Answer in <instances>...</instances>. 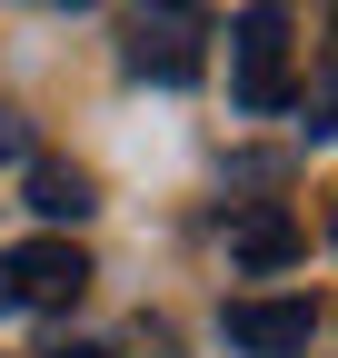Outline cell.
I'll list each match as a JSON object with an SVG mask.
<instances>
[{
    "label": "cell",
    "instance_id": "6da1fadb",
    "mask_svg": "<svg viewBox=\"0 0 338 358\" xmlns=\"http://www.w3.org/2000/svg\"><path fill=\"white\" fill-rule=\"evenodd\" d=\"M229 100L259 110V120L288 100V10L279 0H259V10L229 20Z\"/></svg>",
    "mask_w": 338,
    "mask_h": 358
},
{
    "label": "cell",
    "instance_id": "8fae6325",
    "mask_svg": "<svg viewBox=\"0 0 338 358\" xmlns=\"http://www.w3.org/2000/svg\"><path fill=\"white\" fill-rule=\"evenodd\" d=\"M70 10H80V0H70Z\"/></svg>",
    "mask_w": 338,
    "mask_h": 358
},
{
    "label": "cell",
    "instance_id": "52a82bcc",
    "mask_svg": "<svg viewBox=\"0 0 338 358\" xmlns=\"http://www.w3.org/2000/svg\"><path fill=\"white\" fill-rule=\"evenodd\" d=\"M309 129H338V60H328V80H318V100H309Z\"/></svg>",
    "mask_w": 338,
    "mask_h": 358
},
{
    "label": "cell",
    "instance_id": "5b68a950",
    "mask_svg": "<svg viewBox=\"0 0 338 358\" xmlns=\"http://www.w3.org/2000/svg\"><path fill=\"white\" fill-rule=\"evenodd\" d=\"M299 249H309V239H299V219H288L279 199H249V209L229 219V259H239V268H259V279H269V268H288Z\"/></svg>",
    "mask_w": 338,
    "mask_h": 358
},
{
    "label": "cell",
    "instance_id": "ba28073f",
    "mask_svg": "<svg viewBox=\"0 0 338 358\" xmlns=\"http://www.w3.org/2000/svg\"><path fill=\"white\" fill-rule=\"evenodd\" d=\"M20 150H30V140H20V120L0 110V159H20Z\"/></svg>",
    "mask_w": 338,
    "mask_h": 358
},
{
    "label": "cell",
    "instance_id": "30bf717a",
    "mask_svg": "<svg viewBox=\"0 0 338 358\" xmlns=\"http://www.w3.org/2000/svg\"><path fill=\"white\" fill-rule=\"evenodd\" d=\"M328 239H338V219H328Z\"/></svg>",
    "mask_w": 338,
    "mask_h": 358
},
{
    "label": "cell",
    "instance_id": "7a4b0ae2",
    "mask_svg": "<svg viewBox=\"0 0 338 358\" xmlns=\"http://www.w3.org/2000/svg\"><path fill=\"white\" fill-rule=\"evenodd\" d=\"M199 40H209V10H199V0H140V10H130V70L189 90L199 60H209Z\"/></svg>",
    "mask_w": 338,
    "mask_h": 358
},
{
    "label": "cell",
    "instance_id": "9c48e42d",
    "mask_svg": "<svg viewBox=\"0 0 338 358\" xmlns=\"http://www.w3.org/2000/svg\"><path fill=\"white\" fill-rule=\"evenodd\" d=\"M0 308H20V289H10V268H0Z\"/></svg>",
    "mask_w": 338,
    "mask_h": 358
},
{
    "label": "cell",
    "instance_id": "8992f818",
    "mask_svg": "<svg viewBox=\"0 0 338 358\" xmlns=\"http://www.w3.org/2000/svg\"><path fill=\"white\" fill-rule=\"evenodd\" d=\"M30 209L40 219H90V189H80L70 169H30Z\"/></svg>",
    "mask_w": 338,
    "mask_h": 358
},
{
    "label": "cell",
    "instance_id": "3957f363",
    "mask_svg": "<svg viewBox=\"0 0 338 358\" xmlns=\"http://www.w3.org/2000/svg\"><path fill=\"white\" fill-rule=\"evenodd\" d=\"M0 268H10L20 308H70L80 289H90V259H80V239H30V249L0 259Z\"/></svg>",
    "mask_w": 338,
    "mask_h": 358
},
{
    "label": "cell",
    "instance_id": "277c9868",
    "mask_svg": "<svg viewBox=\"0 0 338 358\" xmlns=\"http://www.w3.org/2000/svg\"><path fill=\"white\" fill-rule=\"evenodd\" d=\"M309 329H318L309 299H229V348H249V358H299Z\"/></svg>",
    "mask_w": 338,
    "mask_h": 358
}]
</instances>
